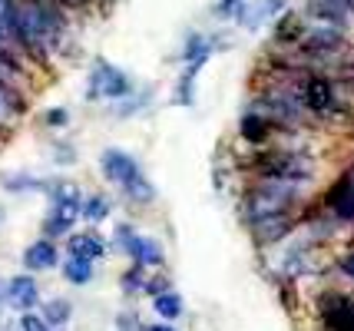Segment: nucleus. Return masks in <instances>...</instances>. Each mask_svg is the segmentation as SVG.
Segmentation results:
<instances>
[{
    "instance_id": "f257e3e1",
    "label": "nucleus",
    "mask_w": 354,
    "mask_h": 331,
    "mask_svg": "<svg viewBox=\"0 0 354 331\" xmlns=\"http://www.w3.org/2000/svg\"><path fill=\"white\" fill-rule=\"evenodd\" d=\"M60 30L63 20L50 0H10L7 33L20 40V47L30 50L33 57H44L60 40Z\"/></svg>"
},
{
    "instance_id": "f03ea898",
    "label": "nucleus",
    "mask_w": 354,
    "mask_h": 331,
    "mask_svg": "<svg viewBox=\"0 0 354 331\" xmlns=\"http://www.w3.org/2000/svg\"><path fill=\"white\" fill-rule=\"evenodd\" d=\"M100 166H103V176H106L109 182H116L120 189L126 192V199H133V202H153V182L142 176L139 169V162L129 153L123 149H106L103 156H100Z\"/></svg>"
},
{
    "instance_id": "7ed1b4c3",
    "label": "nucleus",
    "mask_w": 354,
    "mask_h": 331,
    "mask_svg": "<svg viewBox=\"0 0 354 331\" xmlns=\"http://www.w3.org/2000/svg\"><path fill=\"white\" fill-rule=\"evenodd\" d=\"M80 205H83V196L73 182H57L53 192H50V212H46V236H66L73 229V222L80 219Z\"/></svg>"
},
{
    "instance_id": "20e7f679",
    "label": "nucleus",
    "mask_w": 354,
    "mask_h": 331,
    "mask_svg": "<svg viewBox=\"0 0 354 331\" xmlns=\"http://www.w3.org/2000/svg\"><path fill=\"white\" fill-rule=\"evenodd\" d=\"M133 90L129 86V79H126L123 70H116V66H109L106 60H100V64L93 66V77H90V100L96 96H106V100H120Z\"/></svg>"
},
{
    "instance_id": "39448f33",
    "label": "nucleus",
    "mask_w": 354,
    "mask_h": 331,
    "mask_svg": "<svg viewBox=\"0 0 354 331\" xmlns=\"http://www.w3.org/2000/svg\"><path fill=\"white\" fill-rule=\"evenodd\" d=\"M116 242H120V249H126V252L136 258V265H162V245L156 242V238H146V236H136L133 229H126V225H120L116 229Z\"/></svg>"
},
{
    "instance_id": "423d86ee",
    "label": "nucleus",
    "mask_w": 354,
    "mask_h": 331,
    "mask_svg": "<svg viewBox=\"0 0 354 331\" xmlns=\"http://www.w3.org/2000/svg\"><path fill=\"white\" fill-rule=\"evenodd\" d=\"M7 299H10L14 308L30 312L33 305L40 301V288H37V282H33L30 275H17V278H10V285H7Z\"/></svg>"
},
{
    "instance_id": "0eeeda50",
    "label": "nucleus",
    "mask_w": 354,
    "mask_h": 331,
    "mask_svg": "<svg viewBox=\"0 0 354 331\" xmlns=\"http://www.w3.org/2000/svg\"><path fill=\"white\" fill-rule=\"evenodd\" d=\"M292 202V196H285V192H281V196H278V192H255V196H252V205H248V212H252V219L255 222H262V219H275L278 212H281V209H285V205Z\"/></svg>"
},
{
    "instance_id": "6e6552de",
    "label": "nucleus",
    "mask_w": 354,
    "mask_h": 331,
    "mask_svg": "<svg viewBox=\"0 0 354 331\" xmlns=\"http://www.w3.org/2000/svg\"><path fill=\"white\" fill-rule=\"evenodd\" d=\"M57 258H60L57 245L50 238H40V242H33L30 249L24 252V265L30 268V272H46V268L57 265Z\"/></svg>"
},
{
    "instance_id": "1a4fd4ad",
    "label": "nucleus",
    "mask_w": 354,
    "mask_h": 331,
    "mask_svg": "<svg viewBox=\"0 0 354 331\" xmlns=\"http://www.w3.org/2000/svg\"><path fill=\"white\" fill-rule=\"evenodd\" d=\"M106 255V242L96 236V232H83V236H73L70 238V258H103Z\"/></svg>"
},
{
    "instance_id": "9d476101",
    "label": "nucleus",
    "mask_w": 354,
    "mask_h": 331,
    "mask_svg": "<svg viewBox=\"0 0 354 331\" xmlns=\"http://www.w3.org/2000/svg\"><path fill=\"white\" fill-rule=\"evenodd\" d=\"M305 100H308V106L315 113H328L335 106V93H331V83L322 77L308 79V86H305Z\"/></svg>"
},
{
    "instance_id": "9b49d317",
    "label": "nucleus",
    "mask_w": 354,
    "mask_h": 331,
    "mask_svg": "<svg viewBox=\"0 0 354 331\" xmlns=\"http://www.w3.org/2000/svg\"><path fill=\"white\" fill-rule=\"evenodd\" d=\"M153 308L159 318H166V321H172V318L183 315V299L176 295V292H159L153 299Z\"/></svg>"
},
{
    "instance_id": "f8f14e48",
    "label": "nucleus",
    "mask_w": 354,
    "mask_h": 331,
    "mask_svg": "<svg viewBox=\"0 0 354 331\" xmlns=\"http://www.w3.org/2000/svg\"><path fill=\"white\" fill-rule=\"evenodd\" d=\"M80 219H86V222L109 219V199L106 196H90V199H83V205H80Z\"/></svg>"
},
{
    "instance_id": "ddd939ff",
    "label": "nucleus",
    "mask_w": 354,
    "mask_h": 331,
    "mask_svg": "<svg viewBox=\"0 0 354 331\" xmlns=\"http://www.w3.org/2000/svg\"><path fill=\"white\" fill-rule=\"evenodd\" d=\"M63 278L73 285H86L93 282V262L86 258H66V265H63Z\"/></svg>"
},
{
    "instance_id": "4468645a",
    "label": "nucleus",
    "mask_w": 354,
    "mask_h": 331,
    "mask_svg": "<svg viewBox=\"0 0 354 331\" xmlns=\"http://www.w3.org/2000/svg\"><path fill=\"white\" fill-rule=\"evenodd\" d=\"M331 205H335V212H338L341 219H354V182L341 186V189L331 196Z\"/></svg>"
},
{
    "instance_id": "2eb2a0df",
    "label": "nucleus",
    "mask_w": 354,
    "mask_h": 331,
    "mask_svg": "<svg viewBox=\"0 0 354 331\" xmlns=\"http://www.w3.org/2000/svg\"><path fill=\"white\" fill-rule=\"evenodd\" d=\"M341 47V33L338 30H331V27H318V30L311 33V40H308V50H335Z\"/></svg>"
},
{
    "instance_id": "dca6fc26",
    "label": "nucleus",
    "mask_w": 354,
    "mask_h": 331,
    "mask_svg": "<svg viewBox=\"0 0 354 331\" xmlns=\"http://www.w3.org/2000/svg\"><path fill=\"white\" fill-rule=\"evenodd\" d=\"M70 301H63V299H57V301H46L44 305V321L46 325H66L70 321Z\"/></svg>"
},
{
    "instance_id": "f3484780",
    "label": "nucleus",
    "mask_w": 354,
    "mask_h": 331,
    "mask_svg": "<svg viewBox=\"0 0 354 331\" xmlns=\"http://www.w3.org/2000/svg\"><path fill=\"white\" fill-rule=\"evenodd\" d=\"M242 133H245L252 142H262V136H265V123L255 116V113H248L245 120H242Z\"/></svg>"
},
{
    "instance_id": "a211bd4d",
    "label": "nucleus",
    "mask_w": 354,
    "mask_h": 331,
    "mask_svg": "<svg viewBox=\"0 0 354 331\" xmlns=\"http://www.w3.org/2000/svg\"><path fill=\"white\" fill-rule=\"evenodd\" d=\"M14 110H20V106H17V100L10 96V90L0 83V123H3V120H7V116H10Z\"/></svg>"
},
{
    "instance_id": "6ab92c4d",
    "label": "nucleus",
    "mask_w": 354,
    "mask_h": 331,
    "mask_svg": "<svg viewBox=\"0 0 354 331\" xmlns=\"http://www.w3.org/2000/svg\"><path fill=\"white\" fill-rule=\"evenodd\" d=\"M20 331H50V325H46L40 315H33V312H24V318H20Z\"/></svg>"
},
{
    "instance_id": "aec40b11",
    "label": "nucleus",
    "mask_w": 354,
    "mask_h": 331,
    "mask_svg": "<svg viewBox=\"0 0 354 331\" xmlns=\"http://www.w3.org/2000/svg\"><path fill=\"white\" fill-rule=\"evenodd\" d=\"M3 182H7V189H37V186H40L30 176H7Z\"/></svg>"
},
{
    "instance_id": "412c9836",
    "label": "nucleus",
    "mask_w": 354,
    "mask_h": 331,
    "mask_svg": "<svg viewBox=\"0 0 354 331\" xmlns=\"http://www.w3.org/2000/svg\"><path fill=\"white\" fill-rule=\"evenodd\" d=\"M66 120H70V116H66V110H50V113H46V123H50V126H63Z\"/></svg>"
},
{
    "instance_id": "4be33fe9",
    "label": "nucleus",
    "mask_w": 354,
    "mask_h": 331,
    "mask_svg": "<svg viewBox=\"0 0 354 331\" xmlns=\"http://www.w3.org/2000/svg\"><path fill=\"white\" fill-rule=\"evenodd\" d=\"M7 14H10V0H0V30L7 33Z\"/></svg>"
},
{
    "instance_id": "5701e85b",
    "label": "nucleus",
    "mask_w": 354,
    "mask_h": 331,
    "mask_svg": "<svg viewBox=\"0 0 354 331\" xmlns=\"http://www.w3.org/2000/svg\"><path fill=\"white\" fill-rule=\"evenodd\" d=\"M341 268H344V275H351V278H354V255H351V258H344V265H341Z\"/></svg>"
},
{
    "instance_id": "b1692460",
    "label": "nucleus",
    "mask_w": 354,
    "mask_h": 331,
    "mask_svg": "<svg viewBox=\"0 0 354 331\" xmlns=\"http://www.w3.org/2000/svg\"><path fill=\"white\" fill-rule=\"evenodd\" d=\"M142 331H176V328H169V325H146Z\"/></svg>"
}]
</instances>
